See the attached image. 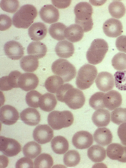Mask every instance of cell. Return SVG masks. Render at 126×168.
<instances>
[{
	"label": "cell",
	"mask_w": 126,
	"mask_h": 168,
	"mask_svg": "<svg viewBox=\"0 0 126 168\" xmlns=\"http://www.w3.org/2000/svg\"><path fill=\"white\" fill-rule=\"evenodd\" d=\"M59 101L64 102L70 109L73 110L81 108L84 104L85 98L83 92L74 88L69 83H66L59 89L56 93Z\"/></svg>",
	"instance_id": "1"
},
{
	"label": "cell",
	"mask_w": 126,
	"mask_h": 168,
	"mask_svg": "<svg viewBox=\"0 0 126 168\" xmlns=\"http://www.w3.org/2000/svg\"><path fill=\"white\" fill-rule=\"evenodd\" d=\"M74 11L76 24L80 26L85 32L91 30L93 25L92 17L93 13L92 6L87 2H80L76 5Z\"/></svg>",
	"instance_id": "2"
},
{
	"label": "cell",
	"mask_w": 126,
	"mask_h": 168,
	"mask_svg": "<svg viewBox=\"0 0 126 168\" xmlns=\"http://www.w3.org/2000/svg\"><path fill=\"white\" fill-rule=\"evenodd\" d=\"M37 14V9L33 5H24L14 14L12 18L13 24L16 28H27L33 23Z\"/></svg>",
	"instance_id": "3"
},
{
	"label": "cell",
	"mask_w": 126,
	"mask_h": 168,
	"mask_svg": "<svg viewBox=\"0 0 126 168\" xmlns=\"http://www.w3.org/2000/svg\"><path fill=\"white\" fill-rule=\"evenodd\" d=\"M108 48V44L104 40H94L86 52V57L88 62L94 65L100 63L104 58Z\"/></svg>",
	"instance_id": "4"
},
{
	"label": "cell",
	"mask_w": 126,
	"mask_h": 168,
	"mask_svg": "<svg viewBox=\"0 0 126 168\" xmlns=\"http://www.w3.org/2000/svg\"><path fill=\"white\" fill-rule=\"evenodd\" d=\"M97 74L95 66L88 64L84 65L78 72L76 81L77 87L81 90L90 87L94 83Z\"/></svg>",
	"instance_id": "5"
},
{
	"label": "cell",
	"mask_w": 126,
	"mask_h": 168,
	"mask_svg": "<svg viewBox=\"0 0 126 168\" xmlns=\"http://www.w3.org/2000/svg\"><path fill=\"white\" fill-rule=\"evenodd\" d=\"M47 120L51 128L57 130L70 126L73 122L74 118L72 113L69 111L55 110L49 114Z\"/></svg>",
	"instance_id": "6"
},
{
	"label": "cell",
	"mask_w": 126,
	"mask_h": 168,
	"mask_svg": "<svg viewBox=\"0 0 126 168\" xmlns=\"http://www.w3.org/2000/svg\"><path fill=\"white\" fill-rule=\"evenodd\" d=\"M51 68L53 72L61 77L64 82L71 81L76 74L74 66L65 59L59 58L55 61L52 64Z\"/></svg>",
	"instance_id": "7"
},
{
	"label": "cell",
	"mask_w": 126,
	"mask_h": 168,
	"mask_svg": "<svg viewBox=\"0 0 126 168\" xmlns=\"http://www.w3.org/2000/svg\"><path fill=\"white\" fill-rule=\"evenodd\" d=\"M0 137V150L4 155L8 157H13L21 151V145L17 141L3 136Z\"/></svg>",
	"instance_id": "8"
},
{
	"label": "cell",
	"mask_w": 126,
	"mask_h": 168,
	"mask_svg": "<svg viewBox=\"0 0 126 168\" xmlns=\"http://www.w3.org/2000/svg\"><path fill=\"white\" fill-rule=\"evenodd\" d=\"M54 136L52 129L47 124L40 125L36 126L33 133L34 140L41 144L50 142Z\"/></svg>",
	"instance_id": "9"
},
{
	"label": "cell",
	"mask_w": 126,
	"mask_h": 168,
	"mask_svg": "<svg viewBox=\"0 0 126 168\" xmlns=\"http://www.w3.org/2000/svg\"><path fill=\"white\" fill-rule=\"evenodd\" d=\"M19 118V113L17 110L13 106L5 105L0 109V120L5 125H10L16 123Z\"/></svg>",
	"instance_id": "10"
},
{
	"label": "cell",
	"mask_w": 126,
	"mask_h": 168,
	"mask_svg": "<svg viewBox=\"0 0 126 168\" xmlns=\"http://www.w3.org/2000/svg\"><path fill=\"white\" fill-rule=\"evenodd\" d=\"M74 146L77 149H83L90 147L93 142L92 135L89 132L81 131L75 133L72 140Z\"/></svg>",
	"instance_id": "11"
},
{
	"label": "cell",
	"mask_w": 126,
	"mask_h": 168,
	"mask_svg": "<svg viewBox=\"0 0 126 168\" xmlns=\"http://www.w3.org/2000/svg\"><path fill=\"white\" fill-rule=\"evenodd\" d=\"M103 29L104 33L107 36L116 38L122 34L123 27L119 20L111 18L107 20L104 23Z\"/></svg>",
	"instance_id": "12"
},
{
	"label": "cell",
	"mask_w": 126,
	"mask_h": 168,
	"mask_svg": "<svg viewBox=\"0 0 126 168\" xmlns=\"http://www.w3.org/2000/svg\"><path fill=\"white\" fill-rule=\"evenodd\" d=\"M24 48L18 42L13 40L6 43L4 46V50L6 55L13 60L20 59L24 54Z\"/></svg>",
	"instance_id": "13"
},
{
	"label": "cell",
	"mask_w": 126,
	"mask_h": 168,
	"mask_svg": "<svg viewBox=\"0 0 126 168\" xmlns=\"http://www.w3.org/2000/svg\"><path fill=\"white\" fill-rule=\"evenodd\" d=\"M95 82L98 89L104 92L112 89L114 84V78L112 75L106 71L99 73Z\"/></svg>",
	"instance_id": "14"
},
{
	"label": "cell",
	"mask_w": 126,
	"mask_h": 168,
	"mask_svg": "<svg viewBox=\"0 0 126 168\" xmlns=\"http://www.w3.org/2000/svg\"><path fill=\"white\" fill-rule=\"evenodd\" d=\"M106 153L111 159L126 163V146L119 143H112L107 147Z\"/></svg>",
	"instance_id": "15"
},
{
	"label": "cell",
	"mask_w": 126,
	"mask_h": 168,
	"mask_svg": "<svg viewBox=\"0 0 126 168\" xmlns=\"http://www.w3.org/2000/svg\"><path fill=\"white\" fill-rule=\"evenodd\" d=\"M39 82L38 78L35 74L31 73L22 74L18 82L19 87L25 91L34 90L37 86Z\"/></svg>",
	"instance_id": "16"
},
{
	"label": "cell",
	"mask_w": 126,
	"mask_h": 168,
	"mask_svg": "<svg viewBox=\"0 0 126 168\" xmlns=\"http://www.w3.org/2000/svg\"><path fill=\"white\" fill-rule=\"evenodd\" d=\"M22 74L17 70L11 71L8 76H3L0 78V90L7 91L14 88H19L18 82L19 78Z\"/></svg>",
	"instance_id": "17"
},
{
	"label": "cell",
	"mask_w": 126,
	"mask_h": 168,
	"mask_svg": "<svg viewBox=\"0 0 126 168\" xmlns=\"http://www.w3.org/2000/svg\"><path fill=\"white\" fill-rule=\"evenodd\" d=\"M39 14L43 21L49 24L57 22L60 16L58 10L51 4L43 6L40 10Z\"/></svg>",
	"instance_id": "18"
},
{
	"label": "cell",
	"mask_w": 126,
	"mask_h": 168,
	"mask_svg": "<svg viewBox=\"0 0 126 168\" xmlns=\"http://www.w3.org/2000/svg\"><path fill=\"white\" fill-rule=\"evenodd\" d=\"M104 102L105 108L111 111L119 107L122 102L120 94L115 90H112L105 93Z\"/></svg>",
	"instance_id": "19"
},
{
	"label": "cell",
	"mask_w": 126,
	"mask_h": 168,
	"mask_svg": "<svg viewBox=\"0 0 126 168\" xmlns=\"http://www.w3.org/2000/svg\"><path fill=\"white\" fill-rule=\"evenodd\" d=\"M21 120L25 124L30 126L38 124L41 120L40 114L36 109L28 108L23 110L20 113Z\"/></svg>",
	"instance_id": "20"
},
{
	"label": "cell",
	"mask_w": 126,
	"mask_h": 168,
	"mask_svg": "<svg viewBox=\"0 0 126 168\" xmlns=\"http://www.w3.org/2000/svg\"><path fill=\"white\" fill-rule=\"evenodd\" d=\"M47 32L46 26L41 22L33 23L28 29L29 35L31 40L34 41L42 40L46 36Z\"/></svg>",
	"instance_id": "21"
},
{
	"label": "cell",
	"mask_w": 126,
	"mask_h": 168,
	"mask_svg": "<svg viewBox=\"0 0 126 168\" xmlns=\"http://www.w3.org/2000/svg\"><path fill=\"white\" fill-rule=\"evenodd\" d=\"M92 120L94 124L98 127H106L110 123V115L108 110L103 108L97 110L93 114Z\"/></svg>",
	"instance_id": "22"
},
{
	"label": "cell",
	"mask_w": 126,
	"mask_h": 168,
	"mask_svg": "<svg viewBox=\"0 0 126 168\" xmlns=\"http://www.w3.org/2000/svg\"><path fill=\"white\" fill-rule=\"evenodd\" d=\"M93 137L95 141L103 146L108 145L112 141V134L110 130L106 127L97 128L94 132Z\"/></svg>",
	"instance_id": "23"
},
{
	"label": "cell",
	"mask_w": 126,
	"mask_h": 168,
	"mask_svg": "<svg viewBox=\"0 0 126 168\" xmlns=\"http://www.w3.org/2000/svg\"><path fill=\"white\" fill-rule=\"evenodd\" d=\"M74 50L73 43L67 40L59 42L55 48L57 55L60 57L65 58L72 56L74 53Z\"/></svg>",
	"instance_id": "24"
},
{
	"label": "cell",
	"mask_w": 126,
	"mask_h": 168,
	"mask_svg": "<svg viewBox=\"0 0 126 168\" xmlns=\"http://www.w3.org/2000/svg\"><path fill=\"white\" fill-rule=\"evenodd\" d=\"M84 31L79 25L73 24L66 28L65 31V36L69 41L75 42L80 41L82 38Z\"/></svg>",
	"instance_id": "25"
},
{
	"label": "cell",
	"mask_w": 126,
	"mask_h": 168,
	"mask_svg": "<svg viewBox=\"0 0 126 168\" xmlns=\"http://www.w3.org/2000/svg\"><path fill=\"white\" fill-rule=\"evenodd\" d=\"M27 51L28 55L40 59L45 56L47 49L45 45L42 42L40 41L32 42L28 46Z\"/></svg>",
	"instance_id": "26"
},
{
	"label": "cell",
	"mask_w": 126,
	"mask_h": 168,
	"mask_svg": "<svg viewBox=\"0 0 126 168\" xmlns=\"http://www.w3.org/2000/svg\"><path fill=\"white\" fill-rule=\"evenodd\" d=\"M57 103L55 96L47 93L41 96L39 100V107L44 111L50 112L54 109Z\"/></svg>",
	"instance_id": "27"
},
{
	"label": "cell",
	"mask_w": 126,
	"mask_h": 168,
	"mask_svg": "<svg viewBox=\"0 0 126 168\" xmlns=\"http://www.w3.org/2000/svg\"><path fill=\"white\" fill-rule=\"evenodd\" d=\"M51 148L55 153L63 154L68 150L69 144L68 141L64 137L58 136L54 137L51 142Z\"/></svg>",
	"instance_id": "28"
},
{
	"label": "cell",
	"mask_w": 126,
	"mask_h": 168,
	"mask_svg": "<svg viewBox=\"0 0 126 168\" xmlns=\"http://www.w3.org/2000/svg\"><path fill=\"white\" fill-rule=\"evenodd\" d=\"M87 155L93 162L98 163L103 161L106 157L105 149L100 145H96L92 146L88 150Z\"/></svg>",
	"instance_id": "29"
},
{
	"label": "cell",
	"mask_w": 126,
	"mask_h": 168,
	"mask_svg": "<svg viewBox=\"0 0 126 168\" xmlns=\"http://www.w3.org/2000/svg\"><path fill=\"white\" fill-rule=\"evenodd\" d=\"M21 68L26 72H32L35 71L39 66L38 59L32 55L23 57L20 61Z\"/></svg>",
	"instance_id": "30"
},
{
	"label": "cell",
	"mask_w": 126,
	"mask_h": 168,
	"mask_svg": "<svg viewBox=\"0 0 126 168\" xmlns=\"http://www.w3.org/2000/svg\"><path fill=\"white\" fill-rule=\"evenodd\" d=\"M66 26L63 23L58 22L53 24L50 26L49 33L51 37L58 41L64 40L65 38V31Z\"/></svg>",
	"instance_id": "31"
},
{
	"label": "cell",
	"mask_w": 126,
	"mask_h": 168,
	"mask_svg": "<svg viewBox=\"0 0 126 168\" xmlns=\"http://www.w3.org/2000/svg\"><path fill=\"white\" fill-rule=\"evenodd\" d=\"M42 149L39 144L34 141L27 143L23 148V153L24 156L32 159L36 157L41 153Z\"/></svg>",
	"instance_id": "32"
},
{
	"label": "cell",
	"mask_w": 126,
	"mask_h": 168,
	"mask_svg": "<svg viewBox=\"0 0 126 168\" xmlns=\"http://www.w3.org/2000/svg\"><path fill=\"white\" fill-rule=\"evenodd\" d=\"M64 81L60 76L53 75L48 77L45 83V86L47 91L52 93H56L63 84Z\"/></svg>",
	"instance_id": "33"
},
{
	"label": "cell",
	"mask_w": 126,
	"mask_h": 168,
	"mask_svg": "<svg viewBox=\"0 0 126 168\" xmlns=\"http://www.w3.org/2000/svg\"><path fill=\"white\" fill-rule=\"evenodd\" d=\"M109 13L111 16L116 18L119 19L125 14L126 9L123 3L120 1H114L108 6Z\"/></svg>",
	"instance_id": "34"
},
{
	"label": "cell",
	"mask_w": 126,
	"mask_h": 168,
	"mask_svg": "<svg viewBox=\"0 0 126 168\" xmlns=\"http://www.w3.org/2000/svg\"><path fill=\"white\" fill-rule=\"evenodd\" d=\"M80 159V154L75 150L68 151L64 155L63 161L64 165L68 167H74L78 165Z\"/></svg>",
	"instance_id": "35"
},
{
	"label": "cell",
	"mask_w": 126,
	"mask_h": 168,
	"mask_svg": "<svg viewBox=\"0 0 126 168\" xmlns=\"http://www.w3.org/2000/svg\"><path fill=\"white\" fill-rule=\"evenodd\" d=\"M34 168H51L53 164V159L49 154L42 153L36 158L34 161Z\"/></svg>",
	"instance_id": "36"
},
{
	"label": "cell",
	"mask_w": 126,
	"mask_h": 168,
	"mask_svg": "<svg viewBox=\"0 0 126 168\" xmlns=\"http://www.w3.org/2000/svg\"><path fill=\"white\" fill-rule=\"evenodd\" d=\"M105 94L98 92L92 95L89 100V104L91 107L95 110L105 108L104 102Z\"/></svg>",
	"instance_id": "37"
},
{
	"label": "cell",
	"mask_w": 126,
	"mask_h": 168,
	"mask_svg": "<svg viewBox=\"0 0 126 168\" xmlns=\"http://www.w3.org/2000/svg\"><path fill=\"white\" fill-rule=\"evenodd\" d=\"M112 66L118 71H123L126 69V54L119 52L112 58L111 60Z\"/></svg>",
	"instance_id": "38"
},
{
	"label": "cell",
	"mask_w": 126,
	"mask_h": 168,
	"mask_svg": "<svg viewBox=\"0 0 126 168\" xmlns=\"http://www.w3.org/2000/svg\"><path fill=\"white\" fill-rule=\"evenodd\" d=\"M111 121L117 125L126 122V108H119L111 112Z\"/></svg>",
	"instance_id": "39"
},
{
	"label": "cell",
	"mask_w": 126,
	"mask_h": 168,
	"mask_svg": "<svg viewBox=\"0 0 126 168\" xmlns=\"http://www.w3.org/2000/svg\"><path fill=\"white\" fill-rule=\"evenodd\" d=\"M42 96L41 94L36 90L31 91L26 95V102L30 107L38 108L39 107V100Z\"/></svg>",
	"instance_id": "40"
},
{
	"label": "cell",
	"mask_w": 126,
	"mask_h": 168,
	"mask_svg": "<svg viewBox=\"0 0 126 168\" xmlns=\"http://www.w3.org/2000/svg\"><path fill=\"white\" fill-rule=\"evenodd\" d=\"M115 84L117 88L120 90H126V70L118 71L114 74Z\"/></svg>",
	"instance_id": "41"
},
{
	"label": "cell",
	"mask_w": 126,
	"mask_h": 168,
	"mask_svg": "<svg viewBox=\"0 0 126 168\" xmlns=\"http://www.w3.org/2000/svg\"><path fill=\"white\" fill-rule=\"evenodd\" d=\"M0 7L4 11L10 13L15 12L19 7V2L17 0H2L0 2Z\"/></svg>",
	"instance_id": "42"
},
{
	"label": "cell",
	"mask_w": 126,
	"mask_h": 168,
	"mask_svg": "<svg viewBox=\"0 0 126 168\" xmlns=\"http://www.w3.org/2000/svg\"><path fill=\"white\" fill-rule=\"evenodd\" d=\"M33 163L32 160L27 157H23L19 159L16 164V168H33Z\"/></svg>",
	"instance_id": "43"
},
{
	"label": "cell",
	"mask_w": 126,
	"mask_h": 168,
	"mask_svg": "<svg viewBox=\"0 0 126 168\" xmlns=\"http://www.w3.org/2000/svg\"><path fill=\"white\" fill-rule=\"evenodd\" d=\"M0 30L5 31L9 28L12 24L11 18L7 15L2 14L0 15Z\"/></svg>",
	"instance_id": "44"
},
{
	"label": "cell",
	"mask_w": 126,
	"mask_h": 168,
	"mask_svg": "<svg viewBox=\"0 0 126 168\" xmlns=\"http://www.w3.org/2000/svg\"><path fill=\"white\" fill-rule=\"evenodd\" d=\"M117 133L121 143L126 146V122L123 123L119 126Z\"/></svg>",
	"instance_id": "45"
},
{
	"label": "cell",
	"mask_w": 126,
	"mask_h": 168,
	"mask_svg": "<svg viewBox=\"0 0 126 168\" xmlns=\"http://www.w3.org/2000/svg\"><path fill=\"white\" fill-rule=\"evenodd\" d=\"M115 45L120 51L126 53V36L121 35L118 37L116 41Z\"/></svg>",
	"instance_id": "46"
},
{
	"label": "cell",
	"mask_w": 126,
	"mask_h": 168,
	"mask_svg": "<svg viewBox=\"0 0 126 168\" xmlns=\"http://www.w3.org/2000/svg\"><path fill=\"white\" fill-rule=\"evenodd\" d=\"M52 4L56 7L59 9H63L69 6L71 0H52Z\"/></svg>",
	"instance_id": "47"
}]
</instances>
